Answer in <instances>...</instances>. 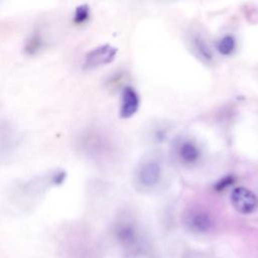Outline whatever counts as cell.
<instances>
[{"instance_id":"6","label":"cell","mask_w":258,"mask_h":258,"mask_svg":"<svg viewBox=\"0 0 258 258\" xmlns=\"http://www.w3.org/2000/svg\"><path fill=\"white\" fill-rule=\"evenodd\" d=\"M140 106L138 93L130 86H126L121 93L120 102V117L123 119L131 118L136 114Z\"/></svg>"},{"instance_id":"11","label":"cell","mask_w":258,"mask_h":258,"mask_svg":"<svg viewBox=\"0 0 258 258\" xmlns=\"http://www.w3.org/2000/svg\"><path fill=\"white\" fill-rule=\"evenodd\" d=\"M234 176H232V175H227V176H224V177H222L218 182H217V184H216V189L218 190V191H221V190H224L225 188H227L228 186H230V185H232L233 183H234Z\"/></svg>"},{"instance_id":"1","label":"cell","mask_w":258,"mask_h":258,"mask_svg":"<svg viewBox=\"0 0 258 258\" xmlns=\"http://www.w3.org/2000/svg\"><path fill=\"white\" fill-rule=\"evenodd\" d=\"M230 201L235 211L242 215H250L258 210V196L244 186L233 188Z\"/></svg>"},{"instance_id":"12","label":"cell","mask_w":258,"mask_h":258,"mask_svg":"<svg viewBox=\"0 0 258 258\" xmlns=\"http://www.w3.org/2000/svg\"><path fill=\"white\" fill-rule=\"evenodd\" d=\"M41 43H42L41 38L38 35H34V36H31L30 40H28L26 48L30 49V53H33L35 50H38L41 47Z\"/></svg>"},{"instance_id":"5","label":"cell","mask_w":258,"mask_h":258,"mask_svg":"<svg viewBox=\"0 0 258 258\" xmlns=\"http://www.w3.org/2000/svg\"><path fill=\"white\" fill-rule=\"evenodd\" d=\"M162 174L161 166L156 161L143 162L137 172V178L141 185L145 187H153L158 184Z\"/></svg>"},{"instance_id":"7","label":"cell","mask_w":258,"mask_h":258,"mask_svg":"<svg viewBox=\"0 0 258 258\" xmlns=\"http://www.w3.org/2000/svg\"><path fill=\"white\" fill-rule=\"evenodd\" d=\"M176 154L183 164H195L201 157V150L198 144L190 139H183L177 144Z\"/></svg>"},{"instance_id":"2","label":"cell","mask_w":258,"mask_h":258,"mask_svg":"<svg viewBox=\"0 0 258 258\" xmlns=\"http://www.w3.org/2000/svg\"><path fill=\"white\" fill-rule=\"evenodd\" d=\"M117 239L129 254H141L144 250V241L136 229L130 223H125L117 228Z\"/></svg>"},{"instance_id":"4","label":"cell","mask_w":258,"mask_h":258,"mask_svg":"<svg viewBox=\"0 0 258 258\" xmlns=\"http://www.w3.org/2000/svg\"><path fill=\"white\" fill-rule=\"evenodd\" d=\"M184 224L189 231L197 234H205L213 228L214 221L208 212L194 210L185 216Z\"/></svg>"},{"instance_id":"9","label":"cell","mask_w":258,"mask_h":258,"mask_svg":"<svg viewBox=\"0 0 258 258\" xmlns=\"http://www.w3.org/2000/svg\"><path fill=\"white\" fill-rule=\"evenodd\" d=\"M195 48L198 51V54L201 57L205 58L206 60L212 58L211 49L209 48L207 43H205V41L202 38H200V37L195 38Z\"/></svg>"},{"instance_id":"8","label":"cell","mask_w":258,"mask_h":258,"mask_svg":"<svg viewBox=\"0 0 258 258\" xmlns=\"http://www.w3.org/2000/svg\"><path fill=\"white\" fill-rule=\"evenodd\" d=\"M235 47H236V40L230 34L224 35L217 42V49H218V51L222 55H225V56L231 55L233 53V51L235 50Z\"/></svg>"},{"instance_id":"3","label":"cell","mask_w":258,"mask_h":258,"mask_svg":"<svg viewBox=\"0 0 258 258\" xmlns=\"http://www.w3.org/2000/svg\"><path fill=\"white\" fill-rule=\"evenodd\" d=\"M118 52V48L111 44H102L91 49L85 56L84 69L92 71L111 63Z\"/></svg>"},{"instance_id":"10","label":"cell","mask_w":258,"mask_h":258,"mask_svg":"<svg viewBox=\"0 0 258 258\" xmlns=\"http://www.w3.org/2000/svg\"><path fill=\"white\" fill-rule=\"evenodd\" d=\"M90 18V8L88 5H81L77 8L75 15H74V21L77 24H84L88 21Z\"/></svg>"}]
</instances>
